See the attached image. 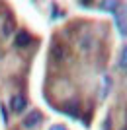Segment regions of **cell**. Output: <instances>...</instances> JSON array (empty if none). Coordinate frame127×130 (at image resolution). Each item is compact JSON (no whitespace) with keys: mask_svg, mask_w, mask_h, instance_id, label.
Listing matches in <instances>:
<instances>
[{"mask_svg":"<svg viewBox=\"0 0 127 130\" xmlns=\"http://www.w3.org/2000/svg\"><path fill=\"white\" fill-rule=\"evenodd\" d=\"M26 107H28V101L24 95H14L10 99V109L14 113H22V111H26Z\"/></svg>","mask_w":127,"mask_h":130,"instance_id":"6da1fadb","label":"cell"},{"mask_svg":"<svg viewBox=\"0 0 127 130\" xmlns=\"http://www.w3.org/2000/svg\"><path fill=\"white\" fill-rule=\"evenodd\" d=\"M41 120H43L41 113H39V111H31V113L26 117V120H24V126H26V128H33V126L41 124Z\"/></svg>","mask_w":127,"mask_h":130,"instance_id":"7a4b0ae2","label":"cell"},{"mask_svg":"<svg viewBox=\"0 0 127 130\" xmlns=\"http://www.w3.org/2000/svg\"><path fill=\"white\" fill-rule=\"evenodd\" d=\"M14 43H16V47L24 49V47H28V45L31 43V37H29V33H28V31H18L16 39H14Z\"/></svg>","mask_w":127,"mask_h":130,"instance_id":"3957f363","label":"cell"},{"mask_svg":"<svg viewBox=\"0 0 127 130\" xmlns=\"http://www.w3.org/2000/svg\"><path fill=\"white\" fill-rule=\"evenodd\" d=\"M116 23L119 27V33L127 35V16L125 14H116Z\"/></svg>","mask_w":127,"mask_h":130,"instance_id":"277c9868","label":"cell"},{"mask_svg":"<svg viewBox=\"0 0 127 130\" xmlns=\"http://www.w3.org/2000/svg\"><path fill=\"white\" fill-rule=\"evenodd\" d=\"M119 68L127 70V45L121 49V54H119Z\"/></svg>","mask_w":127,"mask_h":130,"instance_id":"5b68a950","label":"cell"},{"mask_svg":"<svg viewBox=\"0 0 127 130\" xmlns=\"http://www.w3.org/2000/svg\"><path fill=\"white\" fill-rule=\"evenodd\" d=\"M117 6H119V2H102L100 4V8L102 10H110V12H116Z\"/></svg>","mask_w":127,"mask_h":130,"instance_id":"8992f818","label":"cell"},{"mask_svg":"<svg viewBox=\"0 0 127 130\" xmlns=\"http://www.w3.org/2000/svg\"><path fill=\"white\" fill-rule=\"evenodd\" d=\"M63 54H65V51H63V49H59V47L55 45V47H53V56H55L57 60H61V58H63Z\"/></svg>","mask_w":127,"mask_h":130,"instance_id":"52a82bcc","label":"cell"},{"mask_svg":"<svg viewBox=\"0 0 127 130\" xmlns=\"http://www.w3.org/2000/svg\"><path fill=\"white\" fill-rule=\"evenodd\" d=\"M10 29H12V23L8 22V23L4 25V27H2V33H4V35H10Z\"/></svg>","mask_w":127,"mask_h":130,"instance_id":"ba28073f","label":"cell"},{"mask_svg":"<svg viewBox=\"0 0 127 130\" xmlns=\"http://www.w3.org/2000/svg\"><path fill=\"white\" fill-rule=\"evenodd\" d=\"M49 130H66V126H63V124H53Z\"/></svg>","mask_w":127,"mask_h":130,"instance_id":"9c48e42d","label":"cell"}]
</instances>
